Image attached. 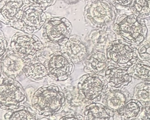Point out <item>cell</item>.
Masks as SVG:
<instances>
[{"label":"cell","mask_w":150,"mask_h":120,"mask_svg":"<svg viewBox=\"0 0 150 120\" xmlns=\"http://www.w3.org/2000/svg\"><path fill=\"white\" fill-rule=\"evenodd\" d=\"M145 20L131 12L117 13L112 28L120 39L137 48L147 37L148 29Z\"/></svg>","instance_id":"obj_1"},{"label":"cell","mask_w":150,"mask_h":120,"mask_svg":"<svg viewBox=\"0 0 150 120\" xmlns=\"http://www.w3.org/2000/svg\"><path fill=\"white\" fill-rule=\"evenodd\" d=\"M64 94L57 85H46L34 93L31 100L33 108L45 117L52 116L62 111L65 103Z\"/></svg>","instance_id":"obj_2"},{"label":"cell","mask_w":150,"mask_h":120,"mask_svg":"<svg viewBox=\"0 0 150 120\" xmlns=\"http://www.w3.org/2000/svg\"><path fill=\"white\" fill-rule=\"evenodd\" d=\"M117 10L109 0H95L87 2L84 8V20L95 28H101L114 22Z\"/></svg>","instance_id":"obj_3"},{"label":"cell","mask_w":150,"mask_h":120,"mask_svg":"<svg viewBox=\"0 0 150 120\" xmlns=\"http://www.w3.org/2000/svg\"><path fill=\"white\" fill-rule=\"evenodd\" d=\"M110 64L128 69L139 60L135 46L118 38L110 43L105 50Z\"/></svg>","instance_id":"obj_4"},{"label":"cell","mask_w":150,"mask_h":120,"mask_svg":"<svg viewBox=\"0 0 150 120\" xmlns=\"http://www.w3.org/2000/svg\"><path fill=\"white\" fill-rule=\"evenodd\" d=\"M0 107L2 110H15L27 101V95L21 84L14 79L1 73Z\"/></svg>","instance_id":"obj_5"},{"label":"cell","mask_w":150,"mask_h":120,"mask_svg":"<svg viewBox=\"0 0 150 120\" xmlns=\"http://www.w3.org/2000/svg\"><path fill=\"white\" fill-rule=\"evenodd\" d=\"M72 30L71 23L65 17H49L43 27L42 36L47 42L61 48L67 43Z\"/></svg>","instance_id":"obj_6"},{"label":"cell","mask_w":150,"mask_h":120,"mask_svg":"<svg viewBox=\"0 0 150 120\" xmlns=\"http://www.w3.org/2000/svg\"><path fill=\"white\" fill-rule=\"evenodd\" d=\"M10 47L18 53L26 63L39 59L43 52V44L33 34L17 32L11 39Z\"/></svg>","instance_id":"obj_7"},{"label":"cell","mask_w":150,"mask_h":120,"mask_svg":"<svg viewBox=\"0 0 150 120\" xmlns=\"http://www.w3.org/2000/svg\"><path fill=\"white\" fill-rule=\"evenodd\" d=\"M108 87V81L103 75L87 73L78 82V93L88 104L98 102L101 100Z\"/></svg>","instance_id":"obj_8"},{"label":"cell","mask_w":150,"mask_h":120,"mask_svg":"<svg viewBox=\"0 0 150 120\" xmlns=\"http://www.w3.org/2000/svg\"><path fill=\"white\" fill-rule=\"evenodd\" d=\"M47 19L44 10L27 4L19 19L11 27L26 34H34L43 28Z\"/></svg>","instance_id":"obj_9"},{"label":"cell","mask_w":150,"mask_h":120,"mask_svg":"<svg viewBox=\"0 0 150 120\" xmlns=\"http://www.w3.org/2000/svg\"><path fill=\"white\" fill-rule=\"evenodd\" d=\"M44 64L47 69L48 76L57 81L68 79L75 68L74 63L60 50L52 53Z\"/></svg>","instance_id":"obj_10"},{"label":"cell","mask_w":150,"mask_h":120,"mask_svg":"<svg viewBox=\"0 0 150 120\" xmlns=\"http://www.w3.org/2000/svg\"><path fill=\"white\" fill-rule=\"evenodd\" d=\"M104 76L108 82V90H122L130 85L133 78L128 69L111 64L106 68Z\"/></svg>","instance_id":"obj_11"},{"label":"cell","mask_w":150,"mask_h":120,"mask_svg":"<svg viewBox=\"0 0 150 120\" xmlns=\"http://www.w3.org/2000/svg\"><path fill=\"white\" fill-rule=\"evenodd\" d=\"M1 59V73L8 78H16L23 73L26 62L19 54L8 48L6 54Z\"/></svg>","instance_id":"obj_12"},{"label":"cell","mask_w":150,"mask_h":120,"mask_svg":"<svg viewBox=\"0 0 150 120\" xmlns=\"http://www.w3.org/2000/svg\"><path fill=\"white\" fill-rule=\"evenodd\" d=\"M25 0H1L0 2V21L5 25H11L20 18Z\"/></svg>","instance_id":"obj_13"},{"label":"cell","mask_w":150,"mask_h":120,"mask_svg":"<svg viewBox=\"0 0 150 120\" xmlns=\"http://www.w3.org/2000/svg\"><path fill=\"white\" fill-rule=\"evenodd\" d=\"M59 50L67 55L74 64L83 61L88 54L87 46L77 35H71L65 46Z\"/></svg>","instance_id":"obj_14"},{"label":"cell","mask_w":150,"mask_h":120,"mask_svg":"<svg viewBox=\"0 0 150 120\" xmlns=\"http://www.w3.org/2000/svg\"><path fill=\"white\" fill-rule=\"evenodd\" d=\"M132 98L129 92L110 89L107 90L103 96L102 104L108 110L116 114Z\"/></svg>","instance_id":"obj_15"},{"label":"cell","mask_w":150,"mask_h":120,"mask_svg":"<svg viewBox=\"0 0 150 120\" xmlns=\"http://www.w3.org/2000/svg\"><path fill=\"white\" fill-rule=\"evenodd\" d=\"M84 71L87 73L100 74L105 71L110 64L104 51L94 50L83 61Z\"/></svg>","instance_id":"obj_16"},{"label":"cell","mask_w":150,"mask_h":120,"mask_svg":"<svg viewBox=\"0 0 150 120\" xmlns=\"http://www.w3.org/2000/svg\"><path fill=\"white\" fill-rule=\"evenodd\" d=\"M115 35L114 31L110 30L108 26H104L91 30L87 36V38L88 42L94 46L95 50L105 52L110 43L116 39L113 38Z\"/></svg>","instance_id":"obj_17"},{"label":"cell","mask_w":150,"mask_h":120,"mask_svg":"<svg viewBox=\"0 0 150 120\" xmlns=\"http://www.w3.org/2000/svg\"><path fill=\"white\" fill-rule=\"evenodd\" d=\"M115 114L102 103L94 102L85 107L83 115L86 120H114Z\"/></svg>","instance_id":"obj_18"},{"label":"cell","mask_w":150,"mask_h":120,"mask_svg":"<svg viewBox=\"0 0 150 120\" xmlns=\"http://www.w3.org/2000/svg\"><path fill=\"white\" fill-rule=\"evenodd\" d=\"M23 73L28 79L34 81H40L48 76L46 67L39 59L26 63L23 67Z\"/></svg>","instance_id":"obj_19"},{"label":"cell","mask_w":150,"mask_h":120,"mask_svg":"<svg viewBox=\"0 0 150 120\" xmlns=\"http://www.w3.org/2000/svg\"><path fill=\"white\" fill-rule=\"evenodd\" d=\"M144 106L137 100L132 98L119 109L117 114L120 120H136L139 118Z\"/></svg>","instance_id":"obj_20"},{"label":"cell","mask_w":150,"mask_h":120,"mask_svg":"<svg viewBox=\"0 0 150 120\" xmlns=\"http://www.w3.org/2000/svg\"><path fill=\"white\" fill-rule=\"evenodd\" d=\"M132 78L150 84V62L139 59L128 69Z\"/></svg>","instance_id":"obj_21"},{"label":"cell","mask_w":150,"mask_h":120,"mask_svg":"<svg viewBox=\"0 0 150 120\" xmlns=\"http://www.w3.org/2000/svg\"><path fill=\"white\" fill-rule=\"evenodd\" d=\"M4 120H37L36 112L28 106L22 105L18 108L7 111Z\"/></svg>","instance_id":"obj_22"},{"label":"cell","mask_w":150,"mask_h":120,"mask_svg":"<svg viewBox=\"0 0 150 120\" xmlns=\"http://www.w3.org/2000/svg\"><path fill=\"white\" fill-rule=\"evenodd\" d=\"M129 9L141 19H150V0H132Z\"/></svg>","instance_id":"obj_23"},{"label":"cell","mask_w":150,"mask_h":120,"mask_svg":"<svg viewBox=\"0 0 150 120\" xmlns=\"http://www.w3.org/2000/svg\"><path fill=\"white\" fill-rule=\"evenodd\" d=\"M133 99L139 101L144 106L150 104V84L141 82L134 88Z\"/></svg>","instance_id":"obj_24"},{"label":"cell","mask_w":150,"mask_h":120,"mask_svg":"<svg viewBox=\"0 0 150 120\" xmlns=\"http://www.w3.org/2000/svg\"><path fill=\"white\" fill-rule=\"evenodd\" d=\"M137 48L139 59L150 62V41L145 40Z\"/></svg>","instance_id":"obj_25"},{"label":"cell","mask_w":150,"mask_h":120,"mask_svg":"<svg viewBox=\"0 0 150 120\" xmlns=\"http://www.w3.org/2000/svg\"><path fill=\"white\" fill-rule=\"evenodd\" d=\"M25 1L27 4L38 7L45 10L54 5L57 0H25Z\"/></svg>","instance_id":"obj_26"},{"label":"cell","mask_w":150,"mask_h":120,"mask_svg":"<svg viewBox=\"0 0 150 120\" xmlns=\"http://www.w3.org/2000/svg\"><path fill=\"white\" fill-rule=\"evenodd\" d=\"M8 43L2 30H0V58L5 55L8 48Z\"/></svg>","instance_id":"obj_27"},{"label":"cell","mask_w":150,"mask_h":120,"mask_svg":"<svg viewBox=\"0 0 150 120\" xmlns=\"http://www.w3.org/2000/svg\"><path fill=\"white\" fill-rule=\"evenodd\" d=\"M59 120H86L82 115L76 114H68L61 116Z\"/></svg>","instance_id":"obj_28"},{"label":"cell","mask_w":150,"mask_h":120,"mask_svg":"<svg viewBox=\"0 0 150 120\" xmlns=\"http://www.w3.org/2000/svg\"><path fill=\"white\" fill-rule=\"evenodd\" d=\"M139 119L140 120H150V104L144 106V110Z\"/></svg>","instance_id":"obj_29"},{"label":"cell","mask_w":150,"mask_h":120,"mask_svg":"<svg viewBox=\"0 0 150 120\" xmlns=\"http://www.w3.org/2000/svg\"><path fill=\"white\" fill-rule=\"evenodd\" d=\"M132 0H111L112 3L125 8H129Z\"/></svg>","instance_id":"obj_30"},{"label":"cell","mask_w":150,"mask_h":120,"mask_svg":"<svg viewBox=\"0 0 150 120\" xmlns=\"http://www.w3.org/2000/svg\"><path fill=\"white\" fill-rule=\"evenodd\" d=\"M69 5H73L79 2L81 0H61Z\"/></svg>","instance_id":"obj_31"},{"label":"cell","mask_w":150,"mask_h":120,"mask_svg":"<svg viewBox=\"0 0 150 120\" xmlns=\"http://www.w3.org/2000/svg\"><path fill=\"white\" fill-rule=\"evenodd\" d=\"M50 120V119H48V118H47V117H44L41 118V119H39V120Z\"/></svg>","instance_id":"obj_32"},{"label":"cell","mask_w":150,"mask_h":120,"mask_svg":"<svg viewBox=\"0 0 150 120\" xmlns=\"http://www.w3.org/2000/svg\"><path fill=\"white\" fill-rule=\"evenodd\" d=\"M82 1H86V2H89V1H95V0H81Z\"/></svg>","instance_id":"obj_33"},{"label":"cell","mask_w":150,"mask_h":120,"mask_svg":"<svg viewBox=\"0 0 150 120\" xmlns=\"http://www.w3.org/2000/svg\"><path fill=\"white\" fill-rule=\"evenodd\" d=\"M139 120V118H138V119H137V120Z\"/></svg>","instance_id":"obj_34"},{"label":"cell","mask_w":150,"mask_h":120,"mask_svg":"<svg viewBox=\"0 0 150 120\" xmlns=\"http://www.w3.org/2000/svg\"></svg>","instance_id":"obj_35"}]
</instances>
